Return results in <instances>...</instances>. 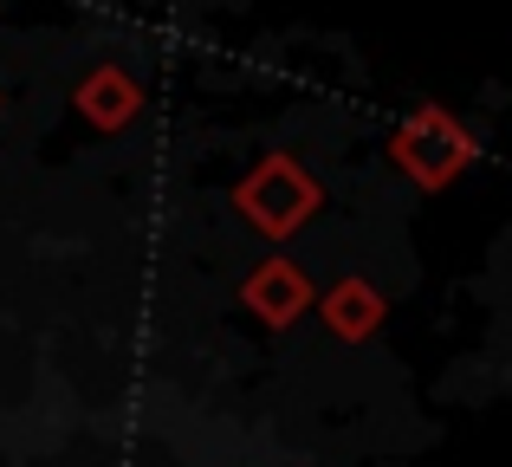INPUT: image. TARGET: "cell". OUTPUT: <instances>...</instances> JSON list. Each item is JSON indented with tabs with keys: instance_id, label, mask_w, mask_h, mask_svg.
Wrapping results in <instances>:
<instances>
[{
	"instance_id": "cell-3",
	"label": "cell",
	"mask_w": 512,
	"mask_h": 467,
	"mask_svg": "<svg viewBox=\"0 0 512 467\" xmlns=\"http://www.w3.org/2000/svg\"><path fill=\"white\" fill-rule=\"evenodd\" d=\"M240 299H247V312H260V325H292V318L312 305V279L299 273L292 260H266L260 273L240 286Z\"/></svg>"
},
{
	"instance_id": "cell-1",
	"label": "cell",
	"mask_w": 512,
	"mask_h": 467,
	"mask_svg": "<svg viewBox=\"0 0 512 467\" xmlns=\"http://www.w3.org/2000/svg\"><path fill=\"white\" fill-rule=\"evenodd\" d=\"M234 202H240V215H247L266 240H286V234H299L305 221L318 215L325 195H318V182L305 176L292 156H266V163L234 189Z\"/></svg>"
},
{
	"instance_id": "cell-2",
	"label": "cell",
	"mask_w": 512,
	"mask_h": 467,
	"mask_svg": "<svg viewBox=\"0 0 512 467\" xmlns=\"http://www.w3.org/2000/svg\"><path fill=\"white\" fill-rule=\"evenodd\" d=\"M389 150H396L402 176L422 182V189H448V182L474 163V137H467V130L454 124L441 104H422V111L396 130V143H389Z\"/></svg>"
},
{
	"instance_id": "cell-5",
	"label": "cell",
	"mask_w": 512,
	"mask_h": 467,
	"mask_svg": "<svg viewBox=\"0 0 512 467\" xmlns=\"http://www.w3.org/2000/svg\"><path fill=\"white\" fill-rule=\"evenodd\" d=\"M137 104H143V91L130 85L117 65H104V72H91L85 85H78V111H85V124H98V130H124L130 117H137Z\"/></svg>"
},
{
	"instance_id": "cell-4",
	"label": "cell",
	"mask_w": 512,
	"mask_h": 467,
	"mask_svg": "<svg viewBox=\"0 0 512 467\" xmlns=\"http://www.w3.org/2000/svg\"><path fill=\"white\" fill-rule=\"evenodd\" d=\"M318 312H325V325L338 331L344 344H357V338H370V331L383 325V292L363 286V279H338V286L318 299Z\"/></svg>"
}]
</instances>
